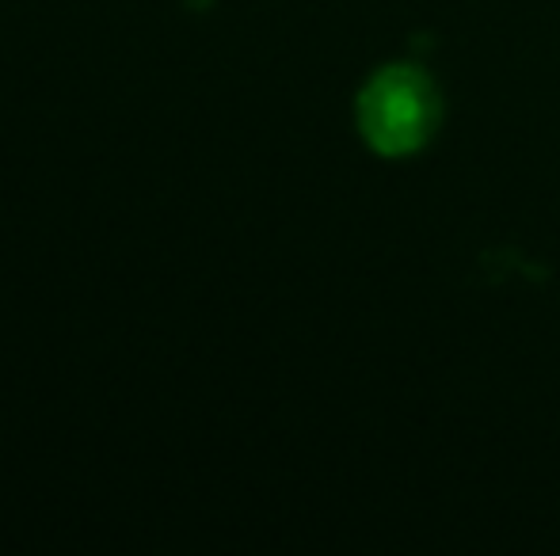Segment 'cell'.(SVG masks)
Here are the masks:
<instances>
[{
  "label": "cell",
  "mask_w": 560,
  "mask_h": 556,
  "mask_svg": "<svg viewBox=\"0 0 560 556\" xmlns=\"http://www.w3.org/2000/svg\"><path fill=\"white\" fill-rule=\"evenodd\" d=\"M431 92L408 69L377 76L374 88L362 99V127L374 145L382 149H412L428 130Z\"/></svg>",
  "instance_id": "obj_1"
}]
</instances>
